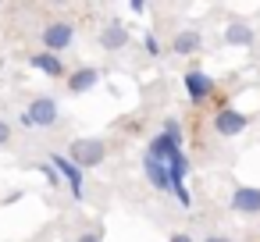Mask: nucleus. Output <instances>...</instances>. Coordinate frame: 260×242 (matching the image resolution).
Here are the masks:
<instances>
[{
  "instance_id": "obj_11",
  "label": "nucleus",
  "mask_w": 260,
  "mask_h": 242,
  "mask_svg": "<svg viewBox=\"0 0 260 242\" xmlns=\"http://www.w3.org/2000/svg\"><path fill=\"white\" fill-rule=\"evenodd\" d=\"M29 64H32L36 72L50 75V79H61V75H64V64H61V57H57V54H50V50H47V54H32V57H29Z\"/></svg>"
},
{
  "instance_id": "obj_12",
  "label": "nucleus",
  "mask_w": 260,
  "mask_h": 242,
  "mask_svg": "<svg viewBox=\"0 0 260 242\" xmlns=\"http://www.w3.org/2000/svg\"><path fill=\"white\" fill-rule=\"evenodd\" d=\"M96 82H100V72H96V68H79V72H72V79H68V89L79 96V93H89Z\"/></svg>"
},
{
  "instance_id": "obj_22",
  "label": "nucleus",
  "mask_w": 260,
  "mask_h": 242,
  "mask_svg": "<svg viewBox=\"0 0 260 242\" xmlns=\"http://www.w3.org/2000/svg\"><path fill=\"white\" fill-rule=\"evenodd\" d=\"M203 242H232V238H228V235H207Z\"/></svg>"
},
{
  "instance_id": "obj_13",
  "label": "nucleus",
  "mask_w": 260,
  "mask_h": 242,
  "mask_svg": "<svg viewBox=\"0 0 260 242\" xmlns=\"http://www.w3.org/2000/svg\"><path fill=\"white\" fill-rule=\"evenodd\" d=\"M200 43H203V36H200L196 29H185V32H178V36H175L171 50H175V54H182V57H189V54H196V50H200Z\"/></svg>"
},
{
  "instance_id": "obj_20",
  "label": "nucleus",
  "mask_w": 260,
  "mask_h": 242,
  "mask_svg": "<svg viewBox=\"0 0 260 242\" xmlns=\"http://www.w3.org/2000/svg\"><path fill=\"white\" fill-rule=\"evenodd\" d=\"M128 8H132V15H143V11H146V4H143V0H132Z\"/></svg>"
},
{
  "instance_id": "obj_18",
  "label": "nucleus",
  "mask_w": 260,
  "mask_h": 242,
  "mask_svg": "<svg viewBox=\"0 0 260 242\" xmlns=\"http://www.w3.org/2000/svg\"><path fill=\"white\" fill-rule=\"evenodd\" d=\"M100 238H104L100 231H86V235H79V242H100Z\"/></svg>"
},
{
  "instance_id": "obj_3",
  "label": "nucleus",
  "mask_w": 260,
  "mask_h": 242,
  "mask_svg": "<svg viewBox=\"0 0 260 242\" xmlns=\"http://www.w3.org/2000/svg\"><path fill=\"white\" fill-rule=\"evenodd\" d=\"M72 40H75V25H72V22H50V25L43 29V47H47L50 54L68 50Z\"/></svg>"
},
{
  "instance_id": "obj_16",
  "label": "nucleus",
  "mask_w": 260,
  "mask_h": 242,
  "mask_svg": "<svg viewBox=\"0 0 260 242\" xmlns=\"http://www.w3.org/2000/svg\"><path fill=\"white\" fill-rule=\"evenodd\" d=\"M164 135H171V139H178V143H182V128H178V121H175V118H168V121H164Z\"/></svg>"
},
{
  "instance_id": "obj_21",
  "label": "nucleus",
  "mask_w": 260,
  "mask_h": 242,
  "mask_svg": "<svg viewBox=\"0 0 260 242\" xmlns=\"http://www.w3.org/2000/svg\"><path fill=\"white\" fill-rule=\"evenodd\" d=\"M171 242H192V235H185V231H178V235H171Z\"/></svg>"
},
{
  "instance_id": "obj_8",
  "label": "nucleus",
  "mask_w": 260,
  "mask_h": 242,
  "mask_svg": "<svg viewBox=\"0 0 260 242\" xmlns=\"http://www.w3.org/2000/svg\"><path fill=\"white\" fill-rule=\"evenodd\" d=\"M100 47L111 50V54H114V50H125V47H128V29H125L121 22H111V25L100 32Z\"/></svg>"
},
{
  "instance_id": "obj_15",
  "label": "nucleus",
  "mask_w": 260,
  "mask_h": 242,
  "mask_svg": "<svg viewBox=\"0 0 260 242\" xmlns=\"http://www.w3.org/2000/svg\"><path fill=\"white\" fill-rule=\"evenodd\" d=\"M32 167H36V171H40V175H43L50 185H57V182H61V171H57L54 164H32Z\"/></svg>"
},
{
  "instance_id": "obj_1",
  "label": "nucleus",
  "mask_w": 260,
  "mask_h": 242,
  "mask_svg": "<svg viewBox=\"0 0 260 242\" xmlns=\"http://www.w3.org/2000/svg\"><path fill=\"white\" fill-rule=\"evenodd\" d=\"M107 157V143L104 139H75L68 150V160L75 167H100Z\"/></svg>"
},
{
  "instance_id": "obj_14",
  "label": "nucleus",
  "mask_w": 260,
  "mask_h": 242,
  "mask_svg": "<svg viewBox=\"0 0 260 242\" xmlns=\"http://www.w3.org/2000/svg\"><path fill=\"white\" fill-rule=\"evenodd\" d=\"M224 43H232V47H249V43H253V29H249L246 22H232V25L224 29Z\"/></svg>"
},
{
  "instance_id": "obj_2",
  "label": "nucleus",
  "mask_w": 260,
  "mask_h": 242,
  "mask_svg": "<svg viewBox=\"0 0 260 242\" xmlns=\"http://www.w3.org/2000/svg\"><path fill=\"white\" fill-rule=\"evenodd\" d=\"M246 125H249V118H246L242 111L221 107V111L214 114V132H217V135H224V139H235L239 132H246Z\"/></svg>"
},
{
  "instance_id": "obj_6",
  "label": "nucleus",
  "mask_w": 260,
  "mask_h": 242,
  "mask_svg": "<svg viewBox=\"0 0 260 242\" xmlns=\"http://www.w3.org/2000/svg\"><path fill=\"white\" fill-rule=\"evenodd\" d=\"M50 164H54V167L61 171V178L72 185V196H75V199H82V171H79L68 157H61V153H54V157H50Z\"/></svg>"
},
{
  "instance_id": "obj_5",
  "label": "nucleus",
  "mask_w": 260,
  "mask_h": 242,
  "mask_svg": "<svg viewBox=\"0 0 260 242\" xmlns=\"http://www.w3.org/2000/svg\"><path fill=\"white\" fill-rule=\"evenodd\" d=\"M232 210L235 214H260V189L256 185H235L232 192Z\"/></svg>"
},
{
  "instance_id": "obj_4",
  "label": "nucleus",
  "mask_w": 260,
  "mask_h": 242,
  "mask_svg": "<svg viewBox=\"0 0 260 242\" xmlns=\"http://www.w3.org/2000/svg\"><path fill=\"white\" fill-rule=\"evenodd\" d=\"M29 118H32V125H43V128H50V125H57V100L54 96H36L32 103H29Z\"/></svg>"
},
{
  "instance_id": "obj_7",
  "label": "nucleus",
  "mask_w": 260,
  "mask_h": 242,
  "mask_svg": "<svg viewBox=\"0 0 260 242\" xmlns=\"http://www.w3.org/2000/svg\"><path fill=\"white\" fill-rule=\"evenodd\" d=\"M182 150H178V139H171V135H153L150 139V150H146V157H153V160H164V164H171V157H178Z\"/></svg>"
},
{
  "instance_id": "obj_10",
  "label": "nucleus",
  "mask_w": 260,
  "mask_h": 242,
  "mask_svg": "<svg viewBox=\"0 0 260 242\" xmlns=\"http://www.w3.org/2000/svg\"><path fill=\"white\" fill-rule=\"evenodd\" d=\"M143 167H146V178H150V185H153V189H160V192H168V189H171V175H168V164H164V160L146 157V160H143Z\"/></svg>"
},
{
  "instance_id": "obj_17",
  "label": "nucleus",
  "mask_w": 260,
  "mask_h": 242,
  "mask_svg": "<svg viewBox=\"0 0 260 242\" xmlns=\"http://www.w3.org/2000/svg\"><path fill=\"white\" fill-rule=\"evenodd\" d=\"M146 54H160V43H157V36H146Z\"/></svg>"
},
{
  "instance_id": "obj_9",
  "label": "nucleus",
  "mask_w": 260,
  "mask_h": 242,
  "mask_svg": "<svg viewBox=\"0 0 260 242\" xmlns=\"http://www.w3.org/2000/svg\"><path fill=\"white\" fill-rule=\"evenodd\" d=\"M210 89H214V82H210L203 72H189V75H185V93H189L192 103H203V100L210 96Z\"/></svg>"
},
{
  "instance_id": "obj_19",
  "label": "nucleus",
  "mask_w": 260,
  "mask_h": 242,
  "mask_svg": "<svg viewBox=\"0 0 260 242\" xmlns=\"http://www.w3.org/2000/svg\"><path fill=\"white\" fill-rule=\"evenodd\" d=\"M11 139V128H8V121H0V143H8Z\"/></svg>"
}]
</instances>
